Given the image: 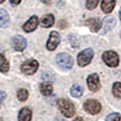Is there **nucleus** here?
I'll use <instances>...</instances> for the list:
<instances>
[{
  "label": "nucleus",
  "instance_id": "2",
  "mask_svg": "<svg viewBox=\"0 0 121 121\" xmlns=\"http://www.w3.org/2000/svg\"><path fill=\"white\" fill-rule=\"evenodd\" d=\"M56 63L62 70H71L73 66V58L66 52H60L56 56Z\"/></svg>",
  "mask_w": 121,
  "mask_h": 121
},
{
  "label": "nucleus",
  "instance_id": "12",
  "mask_svg": "<svg viewBox=\"0 0 121 121\" xmlns=\"http://www.w3.org/2000/svg\"><path fill=\"white\" fill-rule=\"evenodd\" d=\"M116 5V0H102L101 9L105 14L111 13Z\"/></svg>",
  "mask_w": 121,
  "mask_h": 121
},
{
  "label": "nucleus",
  "instance_id": "23",
  "mask_svg": "<svg viewBox=\"0 0 121 121\" xmlns=\"http://www.w3.org/2000/svg\"><path fill=\"white\" fill-rule=\"evenodd\" d=\"M99 0H87L86 2V7L89 10H93L97 7Z\"/></svg>",
  "mask_w": 121,
  "mask_h": 121
},
{
  "label": "nucleus",
  "instance_id": "28",
  "mask_svg": "<svg viewBox=\"0 0 121 121\" xmlns=\"http://www.w3.org/2000/svg\"><path fill=\"white\" fill-rule=\"evenodd\" d=\"M118 15H119V19H120V21H121V7H120V9H119V12H118Z\"/></svg>",
  "mask_w": 121,
  "mask_h": 121
},
{
  "label": "nucleus",
  "instance_id": "4",
  "mask_svg": "<svg viewBox=\"0 0 121 121\" xmlns=\"http://www.w3.org/2000/svg\"><path fill=\"white\" fill-rule=\"evenodd\" d=\"M83 108L84 110L91 114V115H96L99 114L101 110V104L99 101L97 99H87V100L83 103Z\"/></svg>",
  "mask_w": 121,
  "mask_h": 121
},
{
  "label": "nucleus",
  "instance_id": "29",
  "mask_svg": "<svg viewBox=\"0 0 121 121\" xmlns=\"http://www.w3.org/2000/svg\"><path fill=\"white\" fill-rule=\"evenodd\" d=\"M4 1H5V0H0V4H2V3L4 2Z\"/></svg>",
  "mask_w": 121,
  "mask_h": 121
},
{
  "label": "nucleus",
  "instance_id": "6",
  "mask_svg": "<svg viewBox=\"0 0 121 121\" xmlns=\"http://www.w3.org/2000/svg\"><path fill=\"white\" fill-rule=\"evenodd\" d=\"M38 67H39L38 61L34 59H31V60H25L22 64L21 70H22V72L26 75H33L38 70Z\"/></svg>",
  "mask_w": 121,
  "mask_h": 121
},
{
  "label": "nucleus",
  "instance_id": "18",
  "mask_svg": "<svg viewBox=\"0 0 121 121\" xmlns=\"http://www.w3.org/2000/svg\"><path fill=\"white\" fill-rule=\"evenodd\" d=\"M83 94V88L79 84H74L71 88V95L74 98H80Z\"/></svg>",
  "mask_w": 121,
  "mask_h": 121
},
{
  "label": "nucleus",
  "instance_id": "13",
  "mask_svg": "<svg viewBox=\"0 0 121 121\" xmlns=\"http://www.w3.org/2000/svg\"><path fill=\"white\" fill-rule=\"evenodd\" d=\"M116 25V20L113 18V17H110V16H108L106 17L104 21H103V31H102V35L108 33V31H110L114 26Z\"/></svg>",
  "mask_w": 121,
  "mask_h": 121
},
{
  "label": "nucleus",
  "instance_id": "19",
  "mask_svg": "<svg viewBox=\"0 0 121 121\" xmlns=\"http://www.w3.org/2000/svg\"><path fill=\"white\" fill-rule=\"evenodd\" d=\"M9 70V63L3 54H0V71L6 72Z\"/></svg>",
  "mask_w": 121,
  "mask_h": 121
},
{
  "label": "nucleus",
  "instance_id": "25",
  "mask_svg": "<svg viewBox=\"0 0 121 121\" xmlns=\"http://www.w3.org/2000/svg\"><path fill=\"white\" fill-rule=\"evenodd\" d=\"M9 1H10L11 5H14V6H15V5H17L21 2V0H9Z\"/></svg>",
  "mask_w": 121,
  "mask_h": 121
},
{
  "label": "nucleus",
  "instance_id": "26",
  "mask_svg": "<svg viewBox=\"0 0 121 121\" xmlns=\"http://www.w3.org/2000/svg\"><path fill=\"white\" fill-rule=\"evenodd\" d=\"M73 121H83V118H82L81 117H76Z\"/></svg>",
  "mask_w": 121,
  "mask_h": 121
},
{
  "label": "nucleus",
  "instance_id": "8",
  "mask_svg": "<svg viewBox=\"0 0 121 121\" xmlns=\"http://www.w3.org/2000/svg\"><path fill=\"white\" fill-rule=\"evenodd\" d=\"M60 42V35L56 32V31H52L51 32L49 39L47 42L46 47L49 51H54L56 49V47L59 45Z\"/></svg>",
  "mask_w": 121,
  "mask_h": 121
},
{
  "label": "nucleus",
  "instance_id": "21",
  "mask_svg": "<svg viewBox=\"0 0 121 121\" xmlns=\"http://www.w3.org/2000/svg\"><path fill=\"white\" fill-rule=\"evenodd\" d=\"M28 98V91L25 89H20L17 91V99L20 101H25Z\"/></svg>",
  "mask_w": 121,
  "mask_h": 121
},
{
  "label": "nucleus",
  "instance_id": "5",
  "mask_svg": "<svg viewBox=\"0 0 121 121\" xmlns=\"http://www.w3.org/2000/svg\"><path fill=\"white\" fill-rule=\"evenodd\" d=\"M102 60L108 66L115 68L119 63V58L116 52L114 51H106L102 54Z\"/></svg>",
  "mask_w": 121,
  "mask_h": 121
},
{
  "label": "nucleus",
  "instance_id": "20",
  "mask_svg": "<svg viewBox=\"0 0 121 121\" xmlns=\"http://www.w3.org/2000/svg\"><path fill=\"white\" fill-rule=\"evenodd\" d=\"M112 93L114 97L121 99V82H115L112 87Z\"/></svg>",
  "mask_w": 121,
  "mask_h": 121
},
{
  "label": "nucleus",
  "instance_id": "14",
  "mask_svg": "<svg viewBox=\"0 0 121 121\" xmlns=\"http://www.w3.org/2000/svg\"><path fill=\"white\" fill-rule=\"evenodd\" d=\"M40 24L43 27H45V28L52 26L53 24H54V16L52 14H47V15L42 17Z\"/></svg>",
  "mask_w": 121,
  "mask_h": 121
},
{
  "label": "nucleus",
  "instance_id": "22",
  "mask_svg": "<svg viewBox=\"0 0 121 121\" xmlns=\"http://www.w3.org/2000/svg\"><path fill=\"white\" fill-rule=\"evenodd\" d=\"M120 119L121 116L117 112H113V113L108 114L106 117V121H120Z\"/></svg>",
  "mask_w": 121,
  "mask_h": 121
},
{
  "label": "nucleus",
  "instance_id": "7",
  "mask_svg": "<svg viewBox=\"0 0 121 121\" xmlns=\"http://www.w3.org/2000/svg\"><path fill=\"white\" fill-rule=\"evenodd\" d=\"M87 84L90 89V91L92 92H97L100 89V81L99 77L97 73H92L88 77L87 79Z\"/></svg>",
  "mask_w": 121,
  "mask_h": 121
},
{
  "label": "nucleus",
  "instance_id": "17",
  "mask_svg": "<svg viewBox=\"0 0 121 121\" xmlns=\"http://www.w3.org/2000/svg\"><path fill=\"white\" fill-rule=\"evenodd\" d=\"M40 91L44 96H50L52 92V86L48 82H43L40 85Z\"/></svg>",
  "mask_w": 121,
  "mask_h": 121
},
{
  "label": "nucleus",
  "instance_id": "27",
  "mask_svg": "<svg viewBox=\"0 0 121 121\" xmlns=\"http://www.w3.org/2000/svg\"><path fill=\"white\" fill-rule=\"evenodd\" d=\"M42 1H43V3H50L52 0H42Z\"/></svg>",
  "mask_w": 121,
  "mask_h": 121
},
{
  "label": "nucleus",
  "instance_id": "16",
  "mask_svg": "<svg viewBox=\"0 0 121 121\" xmlns=\"http://www.w3.org/2000/svg\"><path fill=\"white\" fill-rule=\"evenodd\" d=\"M9 15L8 13L5 9H0V27L5 28L7 25H9Z\"/></svg>",
  "mask_w": 121,
  "mask_h": 121
},
{
  "label": "nucleus",
  "instance_id": "15",
  "mask_svg": "<svg viewBox=\"0 0 121 121\" xmlns=\"http://www.w3.org/2000/svg\"><path fill=\"white\" fill-rule=\"evenodd\" d=\"M32 118V110L29 108H24L19 112L18 121H31Z\"/></svg>",
  "mask_w": 121,
  "mask_h": 121
},
{
  "label": "nucleus",
  "instance_id": "3",
  "mask_svg": "<svg viewBox=\"0 0 121 121\" xmlns=\"http://www.w3.org/2000/svg\"><path fill=\"white\" fill-rule=\"evenodd\" d=\"M93 56H94V52L92 51V49L88 48V49L83 50L78 54V57H77L78 64L81 67H85L89 65L91 63Z\"/></svg>",
  "mask_w": 121,
  "mask_h": 121
},
{
  "label": "nucleus",
  "instance_id": "1",
  "mask_svg": "<svg viewBox=\"0 0 121 121\" xmlns=\"http://www.w3.org/2000/svg\"><path fill=\"white\" fill-rule=\"evenodd\" d=\"M58 108L61 114L66 117H71L75 114V106L71 101L66 99H60L58 100Z\"/></svg>",
  "mask_w": 121,
  "mask_h": 121
},
{
  "label": "nucleus",
  "instance_id": "11",
  "mask_svg": "<svg viewBox=\"0 0 121 121\" xmlns=\"http://www.w3.org/2000/svg\"><path fill=\"white\" fill-rule=\"evenodd\" d=\"M85 25L90 28L91 32L97 33L101 28V22L99 18H91L85 21Z\"/></svg>",
  "mask_w": 121,
  "mask_h": 121
},
{
  "label": "nucleus",
  "instance_id": "24",
  "mask_svg": "<svg viewBox=\"0 0 121 121\" xmlns=\"http://www.w3.org/2000/svg\"><path fill=\"white\" fill-rule=\"evenodd\" d=\"M5 98H6V94H5V91H0V106H1L2 103L4 102V100L5 99Z\"/></svg>",
  "mask_w": 121,
  "mask_h": 121
},
{
  "label": "nucleus",
  "instance_id": "10",
  "mask_svg": "<svg viewBox=\"0 0 121 121\" xmlns=\"http://www.w3.org/2000/svg\"><path fill=\"white\" fill-rule=\"evenodd\" d=\"M38 18L36 15H33L29 20L25 23V25H23V29L26 32V33H30L33 32L36 29L37 25H38Z\"/></svg>",
  "mask_w": 121,
  "mask_h": 121
},
{
  "label": "nucleus",
  "instance_id": "30",
  "mask_svg": "<svg viewBox=\"0 0 121 121\" xmlns=\"http://www.w3.org/2000/svg\"><path fill=\"white\" fill-rule=\"evenodd\" d=\"M120 37H121V32H120Z\"/></svg>",
  "mask_w": 121,
  "mask_h": 121
},
{
  "label": "nucleus",
  "instance_id": "9",
  "mask_svg": "<svg viewBox=\"0 0 121 121\" xmlns=\"http://www.w3.org/2000/svg\"><path fill=\"white\" fill-rule=\"evenodd\" d=\"M12 46L15 51L22 52L25 49L26 47V40L23 36L21 35H15L12 39Z\"/></svg>",
  "mask_w": 121,
  "mask_h": 121
}]
</instances>
